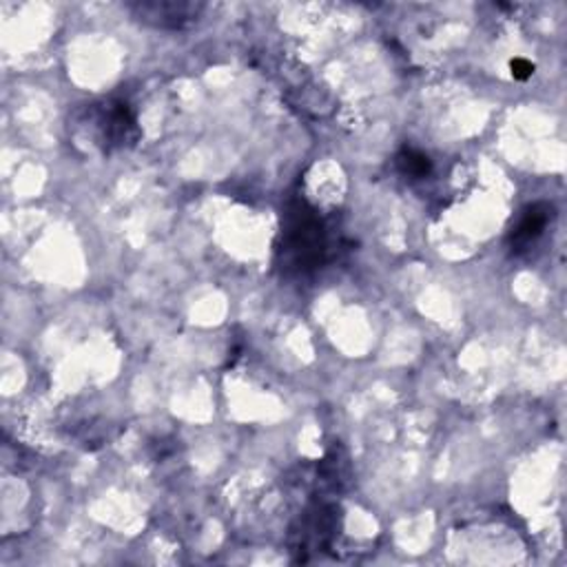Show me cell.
I'll return each mask as SVG.
<instances>
[{"label": "cell", "mask_w": 567, "mask_h": 567, "mask_svg": "<svg viewBox=\"0 0 567 567\" xmlns=\"http://www.w3.org/2000/svg\"><path fill=\"white\" fill-rule=\"evenodd\" d=\"M330 258L328 227L319 213L304 200L288 204L277 242L282 271L291 275H311Z\"/></svg>", "instance_id": "6da1fadb"}, {"label": "cell", "mask_w": 567, "mask_h": 567, "mask_svg": "<svg viewBox=\"0 0 567 567\" xmlns=\"http://www.w3.org/2000/svg\"><path fill=\"white\" fill-rule=\"evenodd\" d=\"M83 125H90L92 147L101 149L103 154L134 147L140 138L136 114L123 101L92 105Z\"/></svg>", "instance_id": "7a4b0ae2"}, {"label": "cell", "mask_w": 567, "mask_h": 567, "mask_svg": "<svg viewBox=\"0 0 567 567\" xmlns=\"http://www.w3.org/2000/svg\"><path fill=\"white\" fill-rule=\"evenodd\" d=\"M132 17L156 30H185L204 12L202 3H187V0H151V3H134L129 6Z\"/></svg>", "instance_id": "3957f363"}, {"label": "cell", "mask_w": 567, "mask_h": 567, "mask_svg": "<svg viewBox=\"0 0 567 567\" xmlns=\"http://www.w3.org/2000/svg\"><path fill=\"white\" fill-rule=\"evenodd\" d=\"M552 216H554V209L549 204H545V202L527 207L523 211L521 220L516 222V227L510 233V249H512V253L518 255V253L527 251L543 235V231L547 229Z\"/></svg>", "instance_id": "277c9868"}, {"label": "cell", "mask_w": 567, "mask_h": 567, "mask_svg": "<svg viewBox=\"0 0 567 567\" xmlns=\"http://www.w3.org/2000/svg\"><path fill=\"white\" fill-rule=\"evenodd\" d=\"M397 169L403 178H410V180H423L426 176H430L432 171V162L426 154L412 149V147H403L399 154H397Z\"/></svg>", "instance_id": "5b68a950"}, {"label": "cell", "mask_w": 567, "mask_h": 567, "mask_svg": "<svg viewBox=\"0 0 567 567\" xmlns=\"http://www.w3.org/2000/svg\"><path fill=\"white\" fill-rule=\"evenodd\" d=\"M510 72H512V76L516 81H527L534 74V65L529 61H525V59H514L510 63Z\"/></svg>", "instance_id": "8992f818"}]
</instances>
